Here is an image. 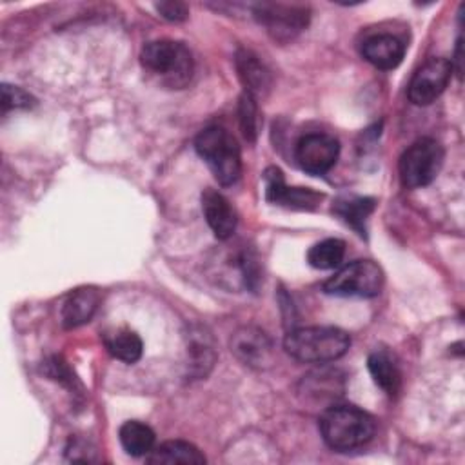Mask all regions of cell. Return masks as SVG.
I'll return each instance as SVG.
<instances>
[{
  "label": "cell",
  "mask_w": 465,
  "mask_h": 465,
  "mask_svg": "<svg viewBox=\"0 0 465 465\" xmlns=\"http://www.w3.org/2000/svg\"><path fill=\"white\" fill-rule=\"evenodd\" d=\"M140 62L145 73L169 89L185 87L194 71L193 54L187 45L169 38L147 42L140 53Z\"/></svg>",
  "instance_id": "6da1fadb"
},
{
  "label": "cell",
  "mask_w": 465,
  "mask_h": 465,
  "mask_svg": "<svg viewBox=\"0 0 465 465\" xmlns=\"http://www.w3.org/2000/svg\"><path fill=\"white\" fill-rule=\"evenodd\" d=\"M374 418L354 405L329 407L320 418L323 441L340 452L363 447L374 436Z\"/></svg>",
  "instance_id": "7a4b0ae2"
},
{
  "label": "cell",
  "mask_w": 465,
  "mask_h": 465,
  "mask_svg": "<svg viewBox=\"0 0 465 465\" xmlns=\"http://www.w3.org/2000/svg\"><path fill=\"white\" fill-rule=\"evenodd\" d=\"M351 338L338 327H302L287 332L283 349L289 356L305 363H327L341 358Z\"/></svg>",
  "instance_id": "3957f363"
},
{
  "label": "cell",
  "mask_w": 465,
  "mask_h": 465,
  "mask_svg": "<svg viewBox=\"0 0 465 465\" xmlns=\"http://www.w3.org/2000/svg\"><path fill=\"white\" fill-rule=\"evenodd\" d=\"M196 153L209 165L211 173L222 185H232L242 173L240 147L234 136L223 127L213 125L203 129L194 140Z\"/></svg>",
  "instance_id": "277c9868"
},
{
  "label": "cell",
  "mask_w": 465,
  "mask_h": 465,
  "mask_svg": "<svg viewBox=\"0 0 465 465\" xmlns=\"http://www.w3.org/2000/svg\"><path fill=\"white\" fill-rule=\"evenodd\" d=\"M383 287V271L371 260H356L341 267L323 283V291L343 298H372Z\"/></svg>",
  "instance_id": "5b68a950"
},
{
  "label": "cell",
  "mask_w": 465,
  "mask_h": 465,
  "mask_svg": "<svg viewBox=\"0 0 465 465\" xmlns=\"http://www.w3.org/2000/svg\"><path fill=\"white\" fill-rule=\"evenodd\" d=\"M443 147L434 138H420L400 158V178L409 189L429 185L443 165Z\"/></svg>",
  "instance_id": "8992f818"
},
{
  "label": "cell",
  "mask_w": 465,
  "mask_h": 465,
  "mask_svg": "<svg viewBox=\"0 0 465 465\" xmlns=\"http://www.w3.org/2000/svg\"><path fill=\"white\" fill-rule=\"evenodd\" d=\"M252 15L260 25L278 42H289L300 35L311 18L309 5L287 2H260L252 5Z\"/></svg>",
  "instance_id": "52a82bcc"
},
{
  "label": "cell",
  "mask_w": 465,
  "mask_h": 465,
  "mask_svg": "<svg viewBox=\"0 0 465 465\" xmlns=\"http://www.w3.org/2000/svg\"><path fill=\"white\" fill-rule=\"evenodd\" d=\"M452 71V62L447 58H429L411 78L409 100L416 105L432 104L445 91Z\"/></svg>",
  "instance_id": "ba28073f"
},
{
  "label": "cell",
  "mask_w": 465,
  "mask_h": 465,
  "mask_svg": "<svg viewBox=\"0 0 465 465\" xmlns=\"http://www.w3.org/2000/svg\"><path fill=\"white\" fill-rule=\"evenodd\" d=\"M296 162L309 174L327 173L338 160L340 143L334 136L325 133H311L296 143Z\"/></svg>",
  "instance_id": "9c48e42d"
},
{
  "label": "cell",
  "mask_w": 465,
  "mask_h": 465,
  "mask_svg": "<svg viewBox=\"0 0 465 465\" xmlns=\"http://www.w3.org/2000/svg\"><path fill=\"white\" fill-rule=\"evenodd\" d=\"M231 352L247 367L265 369L274 360V347L265 331L245 325L234 331L231 338Z\"/></svg>",
  "instance_id": "30bf717a"
},
{
  "label": "cell",
  "mask_w": 465,
  "mask_h": 465,
  "mask_svg": "<svg viewBox=\"0 0 465 465\" xmlns=\"http://www.w3.org/2000/svg\"><path fill=\"white\" fill-rule=\"evenodd\" d=\"M265 178V196L269 202L291 207V209H303L311 211L314 209L323 194L312 191V189H303V187H287L282 176V171L278 167H269L263 174Z\"/></svg>",
  "instance_id": "8fae6325"
},
{
  "label": "cell",
  "mask_w": 465,
  "mask_h": 465,
  "mask_svg": "<svg viewBox=\"0 0 465 465\" xmlns=\"http://www.w3.org/2000/svg\"><path fill=\"white\" fill-rule=\"evenodd\" d=\"M202 211L207 225L218 240H229L236 231V211L231 202L214 189H205L202 193Z\"/></svg>",
  "instance_id": "7c38bea8"
},
{
  "label": "cell",
  "mask_w": 465,
  "mask_h": 465,
  "mask_svg": "<svg viewBox=\"0 0 465 465\" xmlns=\"http://www.w3.org/2000/svg\"><path fill=\"white\" fill-rule=\"evenodd\" d=\"M363 58L378 69H394L405 54V44L394 35H372L361 44Z\"/></svg>",
  "instance_id": "4fadbf2b"
},
{
  "label": "cell",
  "mask_w": 465,
  "mask_h": 465,
  "mask_svg": "<svg viewBox=\"0 0 465 465\" xmlns=\"http://www.w3.org/2000/svg\"><path fill=\"white\" fill-rule=\"evenodd\" d=\"M98 303H100V292L94 287H80L71 291L62 303L64 327L73 329L87 323L96 312Z\"/></svg>",
  "instance_id": "5bb4252c"
},
{
  "label": "cell",
  "mask_w": 465,
  "mask_h": 465,
  "mask_svg": "<svg viewBox=\"0 0 465 465\" xmlns=\"http://www.w3.org/2000/svg\"><path fill=\"white\" fill-rule=\"evenodd\" d=\"M214 360H216V351L209 332H205L202 327L193 329L189 332V341H187L189 372L194 378H203L213 369Z\"/></svg>",
  "instance_id": "9a60e30c"
},
{
  "label": "cell",
  "mask_w": 465,
  "mask_h": 465,
  "mask_svg": "<svg viewBox=\"0 0 465 465\" xmlns=\"http://www.w3.org/2000/svg\"><path fill=\"white\" fill-rule=\"evenodd\" d=\"M145 460L149 463H165V465H200L205 463V456L189 441L171 440L154 447Z\"/></svg>",
  "instance_id": "2e32d148"
},
{
  "label": "cell",
  "mask_w": 465,
  "mask_h": 465,
  "mask_svg": "<svg viewBox=\"0 0 465 465\" xmlns=\"http://www.w3.org/2000/svg\"><path fill=\"white\" fill-rule=\"evenodd\" d=\"M236 69L245 85V93L251 96H260L271 87V74L265 65L249 51H238Z\"/></svg>",
  "instance_id": "e0dca14e"
},
{
  "label": "cell",
  "mask_w": 465,
  "mask_h": 465,
  "mask_svg": "<svg viewBox=\"0 0 465 465\" xmlns=\"http://www.w3.org/2000/svg\"><path fill=\"white\" fill-rule=\"evenodd\" d=\"M369 372L374 380V383L383 389L389 396H394L400 391L401 385V372L396 363V360L385 352V351H376L369 356L367 360Z\"/></svg>",
  "instance_id": "ac0fdd59"
},
{
  "label": "cell",
  "mask_w": 465,
  "mask_h": 465,
  "mask_svg": "<svg viewBox=\"0 0 465 465\" xmlns=\"http://www.w3.org/2000/svg\"><path fill=\"white\" fill-rule=\"evenodd\" d=\"M336 216H340L349 227H352L360 236H365V222L374 211V200L363 196H345L338 198L332 205Z\"/></svg>",
  "instance_id": "d6986e66"
},
{
  "label": "cell",
  "mask_w": 465,
  "mask_h": 465,
  "mask_svg": "<svg viewBox=\"0 0 465 465\" xmlns=\"http://www.w3.org/2000/svg\"><path fill=\"white\" fill-rule=\"evenodd\" d=\"M118 436L124 450L131 456H147L154 449V430L142 421H125Z\"/></svg>",
  "instance_id": "ffe728a7"
},
{
  "label": "cell",
  "mask_w": 465,
  "mask_h": 465,
  "mask_svg": "<svg viewBox=\"0 0 465 465\" xmlns=\"http://www.w3.org/2000/svg\"><path fill=\"white\" fill-rule=\"evenodd\" d=\"M105 347L109 354L124 363H134L142 358L143 343L140 336L131 329H116L105 336Z\"/></svg>",
  "instance_id": "44dd1931"
},
{
  "label": "cell",
  "mask_w": 465,
  "mask_h": 465,
  "mask_svg": "<svg viewBox=\"0 0 465 465\" xmlns=\"http://www.w3.org/2000/svg\"><path fill=\"white\" fill-rule=\"evenodd\" d=\"M345 256V243L338 238H327L314 243L307 252V262L314 269H334Z\"/></svg>",
  "instance_id": "7402d4cb"
},
{
  "label": "cell",
  "mask_w": 465,
  "mask_h": 465,
  "mask_svg": "<svg viewBox=\"0 0 465 465\" xmlns=\"http://www.w3.org/2000/svg\"><path fill=\"white\" fill-rule=\"evenodd\" d=\"M238 114H240V127L245 136V140L254 142L256 129H258V118H256V100L249 93H243L240 96L238 104Z\"/></svg>",
  "instance_id": "603a6c76"
},
{
  "label": "cell",
  "mask_w": 465,
  "mask_h": 465,
  "mask_svg": "<svg viewBox=\"0 0 465 465\" xmlns=\"http://www.w3.org/2000/svg\"><path fill=\"white\" fill-rule=\"evenodd\" d=\"M33 104H35V98L27 91H24L16 85H9V84L2 85V109H4V113L9 111V109H27Z\"/></svg>",
  "instance_id": "cb8c5ba5"
},
{
  "label": "cell",
  "mask_w": 465,
  "mask_h": 465,
  "mask_svg": "<svg viewBox=\"0 0 465 465\" xmlns=\"http://www.w3.org/2000/svg\"><path fill=\"white\" fill-rule=\"evenodd\" d=\"M154 9L169 22H183L189 16V7L178 0L158 2V4H154Z\"/></svg>",
  "instance_id": "d4e9b609"
},
{
  "label": "cell",
  "mask_w": 465,
  "mask_h": 465,
  "mask_svg": "<svg viewBox=\"0 0 465 465\" xmlns=\"http://www.w3.org/2000/svg\"><path fill=\"white\" fill-rule=\"evenodd\" d=\"M45 374L64 385H69V387H73V383H74V376L71 374L65 361H62V358H58V356H53L49 361H45Z\"/></svg>",
  "instance_id": "484cf974"
}]
</instances>
